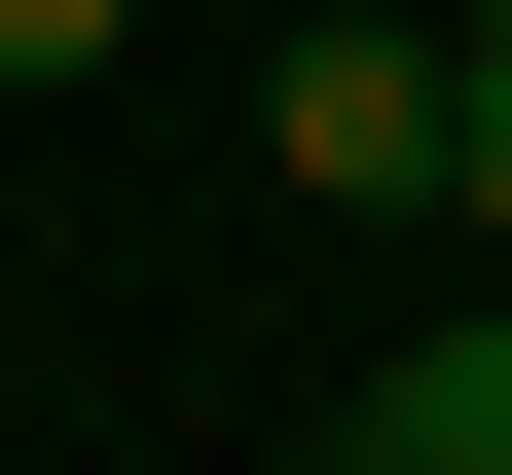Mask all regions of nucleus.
<instances>
[{
	"mask_svg": "<svg viewBox=\"0 0 512 475\" xmlns=\"http://www.w3.org/2000/svg\"><path fill=\"white\" fill-rule=\"evenodd\" d=\"M439 110H476V37H293V74H256V183H330V220H439Z\"/></svg>",
	"mask_w": 512,
	"mask_h": 475,
	"instance_id": "obj_1",
	"label": "nucleus"
},
{
	"mask_svg": "<svg viewBox=\"0 0 512 475\" xmlns=\"http://www.w3.org/2000/svg\"><path fill=\"white\" fill-rule=\"evenodd\" d=\"M330 475H512V293L403 329V366H330Z\"/></svg>",
	"mask_w": 512,
	"mask_h": 475,
	"instance_id": "obj_2",
	"label": "nucleus"
},
{
	"mask_svg": "<svg viewBox=\"0 0 512 475\" xmlns=\"http://www.w3.org/2000/svg\"><path fill=\"white\" fill-rule=\"evenodd\" d=\"M439 220H476V256H512V74H476V110H439Z\"/></svg>",
	"mask_w": 512,
	"mask_h": 475,
	"instance_id": "obj_3",
	"label": "nucleus"
},
{
	"mask_svg": "<svg viewBox=\"0 0 512 475\" xmlns=\"http://www.w3.org/2000/svg\"><path fill=\"white\" fill-rule=\"evenodd\" d=\"M110 37H147V0H0V74H110Z\"/></svg>",
	"mask_w": 512,
	"mask_h": 475,
	"instance_id": "obj_4",
	"label": "nucleus"
},
{
	"mask_svg": "<svg viewBox=\"0 0 512 475\" xmlns=\"http://www.w3.org/2000/svg\"><path fill=\"white\" fill-rule=\"evenodd\" d=\"M439 37H476V74H512V0H439Z\"/></svg>",
	"mask_w": 512,
	"mask_h": 475,
	"instance_id": "obj_5",
	"label": "nucleus"
}]
</instances>
